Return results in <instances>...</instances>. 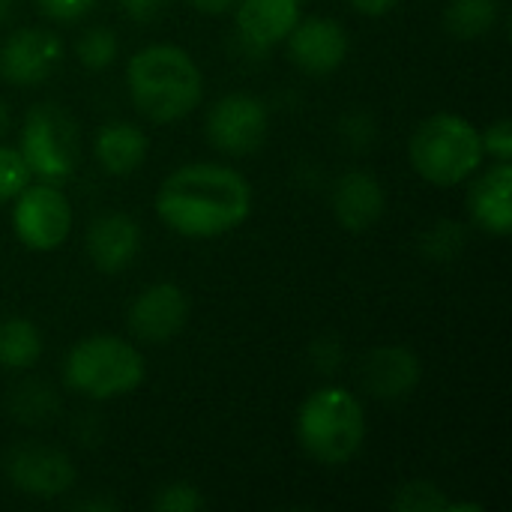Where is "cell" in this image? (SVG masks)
I'll list each match as a JSON object with an SVG mask.
<instances>
[{
  "instance_id": "cell-33",
  "label": "cell",
  "mask_w": 512,
  "mask_h": 512,
  "mask_svg": "<svg viewBox=\"0 0 512 512\" xmlns=\"http://www.w3.org/2000/svg\"><path fill=\"white\" fill-rule=\"evenodd\" d=\"M198 12H204V15H222V12H228V9H234L240 0H189Z\"/></svg>"
},
{
  "instance_id": "cell-27",
  "label": "cell",
  "mask_w": 512,
  "mask_h": 512,
  "mask_svg": "<svg viewBox=\"0 0 512 512\" xmlns=\"http://www.w3.org/2000/svg\"><path fill=\"white\" fill-rule=\"evenodd\" d=\"M480 144L483 153L492 156L495 162H512V120L510 117H498L495 123H489L480 132Z\"/></svg>"
},
{
  "instance_id": "cell-10",
  "label": "cell",
  "mask_w": 512,
  "mask_h": 512,
  "mask_svg": "<svg viewBox=\"0 0 512 512\" xmlns=\"http://www.w3.org/2000/svg\"><path fill=\"white\" fill-rule=\"evenodd\" d=\"M63 63V39L48 27H21L0 45V75L15 87L48 81Z\"/></svg>"
},
{
  "instance_id": "cell-36",
  "label": "cell",
  "mask_w": 512,
  "mask_h": 512,
  "mask_svg": "<svg viewBox=\"0 0 512 512\" xmlns=\"http://www.w3.org/2000/svg\"><path fill=\"white\" fill-rule=\"evenodd\" d=\"M12 6H15V0H0V27L12 18Z\"/></svg>"
},
{
  "instance_id": "cell-21",
  "label": "cell",
  "mask_w": 512,
  "mask_h": 512,
  "mask_svg": "<svg viewBox=\"0 0 512 512\" xmlns=\"http://www.w3.org/2000/svg\"><path fill=\"white\" fill-rule=\"evenodd\" d=\"M57 408H60L57 393L42 381H24L9 396V411L15 414L18 423H27V426L48 423L57 414Z\"/></svg>"
},
{
  "instance_id": "cell-20",
  "label": "cell",
  "mask_w": 512,
  "mask_h": 512,
  "mask_svg": "<svg viewBox=\"0 0 512 512\" xmlns=\"http://www.w3.org/2000/svg\"><path fill=\"white\" fill-rule=\"evenodd\" d=\"M501 12V0H450L444 9V27L459 42L486 36Z\"/></svg>"
},
{
  "instance_id": "cell-11",
  "label": "cell",
  "mask_w": 512,
  "mask_h": 512,
  "mask_svg": "<svg viewBox=\"0 0 512 512\" xmlns=\"http://www.w3.org/2000/svg\"><path fill=\"white\" fill-rule=\"evenodd\" d=\"M288 57L297 69L309 75H330L336 72L351 51L348 30L336 18H300L285 39Z\"/></svg>"
},
{
  "instance_id": "cell-37",
  "label": "cell",
  "mask_w": 512,
  "mask_h": 512,
  "mask_svg": "<svg viewBox=\"0 0 512 512\" xmlns=\"http://www.w3.org/2000/svg\"><path fill=\"white\" fill-rule=\"evenodd\" d=\"M6 126H9V111H6V102L0 99V135L6 132Z\"/></svg>"
},
{
  "instance_id": "cell-12",
  "label": "cell",
  "mask_w": 512,
  "mask_h": 512,
  "mask_svg": "<svg viewBox=\"0 0 512 512\" xmlns=\"http://www.w3.org/2000/svg\"><path fill=\"white\" fill-rule=\"evenodd\" d=\"M189 321V300L186 291L174 282L147 285L129 306V330L150 345L171 342Z\"/></svg>"
},
{
  "instance_id": "cell-13",
  "label": "cell",
  "mask_w": 512,
  "mask_h": 512,
  "mask_svg": "<svg viewBox=\"0 0 512 512\" xmlns=\"http://www.w3.org/2000/svg\"><path fill=\"white\" fill-rule=\"evenodd\" d=\"M423 381V360L417 351L405 345H381L366 357L363 384L369 396L381 402H402L408 399Z\"/></svg>"
},
{
  "instance_id": "cell-29",
  "label": "cell",
  "mask_w": 512,
  "mask_h": 512,
  "mask_svg": "<svg viewBox=\"0 0 512 512\" xmlns=\"http://www.w3.org/2000/svg\"><path fill=\"white\" fill-rule=\"evenodd\" d=\"M345 360V348H342V339L336 336H321L309 345V363L315 366V372H324V375H333Z\"/></svg>"
},
{
  "instance_id": "cell-14",
  "label": "cell",
  "mask_w": 512,
  "mask_h": 512,
  "mask_svg": "<svg viewBox=\"0 0 512 512\" xmlns=\"http://www.w3.org/2000/svg\"><path fill=\"white\" fill-rule=\"evenodd\" d=\"M330 204H333L336 222L345 231L363 234V231L375 228L378 219L384 216L387 195H384V186L378 183V177L372 171L357 168V171H348L336 180Z\"/></svg>"
},
{
  "instance_id": "cell-19",
  "label": "cell",
  "mask_w": 512,
  "mask_h": 512,
  "mask_svg": "<svg viewBox=\"0 0 512 512\" xmlns=\"http://www.w3.org/2000/svg\"><path fill=\"white\" fill-rule=\"evenodd\" d=\"M42 357V333L33 321L12 315L0 321V366L30 369Z\"/></svg>"
},
{
  "instance_id": "cell-34",
  "label": "cell",
  "mask_w": 512,
  "mask_h": 512,
  "mask_svg": "<svg viewBox=\"0 0 512 512\" xmlns=\"http://www.w3.org/2000/svg\"><path fill=\"white\" fill-rule=\"evenodd\" d=\"M75 507H78V510L108 512V510H117V501H111V498H87V501H78Z\"/></svg>"
},
{
  "instance_id": "cell-26",
  "label": "cell",
  "mask_w": 512,
  "mask_h": 512,
  "mask_svg": "<svg viewBox=\"0 0 512 512\" xmlns=\"http://www.w3.org/2000/svg\"><path fill=\"white\" fill-rule=\"evenodd\" d=\"M33 180L24 156L18 153V147H3L0 144V204L15 201V195Z\"/></svg>"
},
{
  "instance_id": "cell-24",
  "label": "cell",
  "mask_w": 512,
  "mask_h": 512,
  "mask_svg": "<svg viewBox=\"0 0 512 512\" xmlns=\"http://www.w3.org/2000/svg\"><path fill=\"white\" fill-rule=\"evenodd\" d=\"M447 495L432 480H408L396 489L390 507L399 512H447Z\"/></svg>"
},
{
  "instance_id": "cell-6",
  "label": "cell",
  "mask_w": 512,
  "mask_h": 512,
  "mask_svg": "<svg viewBox=\"0 0 512 512\" xmlns=\"http://www.w3.org/2000/svg\"><path fill=\"white\" fill-rule=\"evenodd\" d=\"M18 153L24 156L30 174L45 183H63L78 168V126L54 102H39L24 114Z\"/></svg>"
},
{
  "instance_id": "cell-9",
  "label": "cell",
  "mask_w": 512,
  "mask_h": 512,
  "mask_svg": "<svg viewBox=\"0 0 512 512\" xmlns=\"http://www.w3.org/2000/svg\"><path fill=\"white\" fill-rule=\"evenodd\" d=\"M6 477L21 495L54 501L75 486V465L57 447L21 444L6 456Z\"/></svg>"
},
{
  "instance_id": "cell-1",
  "label": "cell",
  "mask_w": 512,
  "mask_h": 512,
  "mask_svg": "<svg viewBox=\"0 0 512 512\" xmlns=\"http://www.w3.org/2000/svg\"><path fill=\"white\" fill-rule=\"evenodd\" d=\"M156 213L180 237L213 240L237 231L249 219L252 186L231 165L189 162L162 180Z\"/></svg>"
},
{
  "instance_id": "cell-17",
  "label": "cell",
  "mask_w": 512,
  "mask_h": 512,
  "mask_svg": "<svg viewBox=\"0 0 512 512\" xmlns=\"http://www.w3.org/2000/svg\"><path fill=\"white\" fill-rule=\"evenodd\" d=\"M471 219L492 237L512 234V162L489 165L468 192Z\"/></svg>"
},
{
  "instance_id": "cell-32",
  "label": "cell",
  "mask_w": 512,
  "mask_h": 512,
  "mask_svg": "<svg viewBox=\"0 0 512 512\" xmlns=\"http://www.w3.org/2000/svg\"><path fill=\"white\" fill-rule=\"evenodd\" d=\"M360 15H369V18H381V15H387L399 0H348Z\"/></svg>"
},
{
  "instance_id": "cell-7",
  "label": "cell",
  "mask_w": 512,
  "mask_h": 512,
  "mask_svg": "<svg viewBox=\"0 0 512 512\" xmlns=\"http://www.w3.org/2000/svg\"><path fill=\"white\" fill-rule=\"evenodd\" d=\"M12 231L33 252H54L72 231V204L57 183L30 180L12 201Z\"/></svg>"
},
{
  "instance_id": "cell-35",
  "label": "cell",
  "mask_w": 512,
  "mask_h": 512,
  "mask_svg": "<svg viewBox=\"0 0 512 512\" xmlns=\"http://www.w3.org/2000/svg\"><path fill=\"white\" fill-rule=\"evenodd\" d=\"M447 512H483V504H471V501H447Z\"/></svg>"
},
{
  "instance_id": "cell-30",
  "label": "cell",
  "mask_w": 512,
  "mask_h": 512,
  "mask_svg": "<svg viewBox=\"0 0 512 512\" xmlns=\"http://www.w3.org/2000/svg\"><path fill=\"white\" fill-rule=\"evenodd\" d=\"M36 6L51 21L75 24V21H81V18L90 15V9L96 6V0H36Z\"/></svg>"
},
{
  "instance_id": "cell-2",
  "label": "cell",
  "mask_w": 512,
  "mask_h": 512,
  "mask_svg": "<svg viewBox=\"0 0 512 512\" xmlns=\"http://www.w3.org/2000/svg\"><path fill=\"white\" fill-rule=\"evenodd\" d=\"M126 87L132 105L153 123L189 117L204 96V75L195 57L171 42H156L129 57Z\"/></svg>"
},
{
  "instance_id": "cell-28",
  "label": "cell",
  "mask_w": 512,
  "mask_h": 512,
  "mask_svg": "<svg viewBox=\"0 0 512 512\" xmlns=\"http://www.w3.org/2000/svg\"><path fill=\"white\" fill-rule=\"evenodd\" d=\"M342 138H345V144H351L354 150L372 147L375 138H378L375 120H372L366 111H351L348 117H342Z\"/></svg>"
},
{
  "instance_id": "cell-18",
  "label": "cell",
  "mask_w": 512,
  "mask_h": 512,
  "mask_svg": "<svg viewBox=\"0 0 512 512\" xmlns=\"http://www.w3.org/2000/svg\"><path fill=\"white\" fill-rule=\"evenodd\" d=\"M147 147L150 141L144 129L129 120H111L93 138V156L99 168L111 177H129L132 171H138L147 159Z\"/></svg>"
},
{
  "instance_id": "cell-38",
  "label": "cell",
  "mask_w": 512,
  "mask_h": 512,
  "mask_svg": "<svg viewBox=\"0 0 512 512\" xmlns=\"http://www.w3.org/2000/svg\"><path fill=\"white\" fill-rule=\"evenodd\" d=\"M297 3H300V6H303V3H309V0H297Z\"/></svg>"
},
{
  "instance_id": "cell-8",
  "label": "cell",
  "mask_w": 512,
  "mask_h": 512,
  "mask_svg": "<svg viewBox=\"0 0 512 512\" xmlns=\"http://www.w3.org/2000/svg\"><path fill=\"white\" fill-rule=\"evenodd\" d=\"M270 135V111L252 93H228L207 114V138L228 156H252Z\"/></svg>"
},
{
  "instance_id": "cell-15",
  "label": "cell",
  "mask_w": 512,
  "mask_h": 512,
  "mask_svg": "<svg viewBox=\"0 0 512 512\" xmlns=\"http://www.w3.org/2000/svg\"><path fill=\"white\" fill-rule=\"evenodd\" d=\"M141 249V228L129 213H102L87 228V255L105 276L123 273Z\"/></svg>"
},
{
  "instance_id": "cell-16",
  "label": "cell",
  "mask_w": 512,
  "mask_h": 512,
  "mask_svg": "<svg viewBox=\"0 0 512 512\" xmlns=\"http://www.w3.org/2000/svg\"><path fill=\"white\" fill-rule=\"evenodd\" d=\"M300 9L297 0H240L234 6V27L249 51H270L288 39Z\"/></svg>"
},
{
  "instance_id": "cell-31",
  "label": "cell",
  "mask_w": 512,
  "mask_h": 512,
  "mask_svg": "<svg viewBox=\"0 0 512 512\" xmlns=\"http://www.w3.org/2000/svg\"><path fill=\"white\" fill-rule=\"evenodd\" d=\"M117 3H120V9H123L132 21H138V24L156 21V18L165 12V6H168V0H117Z\"/></svg>"
},
{
  "instance_id": "cell-4",
  "label": "cell",
  "mask_w": 512,
  "mask_h": 512,
  "mask_svg": "<svg viewBox=\"0 0 512 512\" xmlns=\"http://www.w3.org/2000/svg\"><path fill=\"white\" fill-rule=\"evenodd\" d=\"M363 402L345 387H321L297 411V441L318 465L351 462L366 441Z\"/></svg>"
},
{
  "instance_id": "cell-5",
  "label": "cell",
  "mask_w": 512,
  "mask_h": 512,
  "mask_svg": "<svg viewBox=\"0 0 512 512\" xmlns=\"http://www.w3.org/2000/svg\"><path fill=\"white\" fill-rule=\"evenodd\" d=\"M144 372L147 366L141 351L111 333H96L75 342L63 360L66 387L93 402H111L135 393Z\"/></svg>"
},
{
  "instance_id": "cell-25",
  "label": "cell",
  "mask_w": 512,
  "mask_h": 512,
  "mask_svg": "<svg viewBox=\"0 0 512 512\" xmlns=\"http://www.w3.org/2000/svg\"><path fill=\"white\" fill-rule=\"evenodd\" d=\"M204 507H207V498L201 495L195 483H186V480H171L159 486V492L153 495L156 512H198Z\"/></svg>"
},
{
  "instance_id": "cell-22",
  "label": "cell",
  "mask_w": 512,
  "mask_h": 512,
  "mask_svg": "<svg viewBox=\"0 0 512 512\" xmlns=\"http://www.w3.org/2000/svg\"><path fill=\"white\" fill-rule=\"evenodd\" d=\"M465 246H468V231L459 219H435L420 234V252L435 264L456 261L465 252Z\"/></svg>"
},
{
  "instance_id": "cell-3",
  "label": "cell",
  "mask_w": 512,
  "mask_h": 512,
  "mask_svg": "<svg viewBox=\"0 0 512 512\" xmlns=\"http://www.w3.org/2000/svg\"><path fill=\"white\" fill-rule=\"evenodd\" d=\"M486 153L480 144V129L462 114L438 111L420 120L408 138V162L420 180L438 189L459 186L471 180Z\"/></svg>"
},
{
  "instance_id": "cell-23",
  "label": "cell",
  "mask_w": 512,
  "mask_h": 512,
  "mask_svg": "<svg viewBox=\"0 0 512 512\" xmlns=\"http://www.w3.org/2000/svg\"><path fill=\"white\" fill-rule=\"evenodd\" d=\"M117 51H120V42H117V33L111 27H90L75 42L78 63L87 66V69H93V72L108 69L117 60Z\"/></svg>"
}]
</instances>
